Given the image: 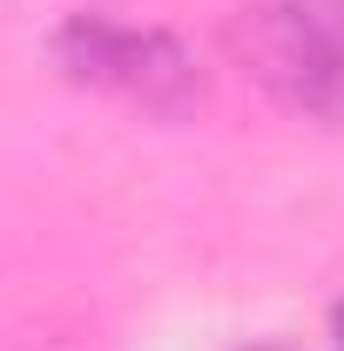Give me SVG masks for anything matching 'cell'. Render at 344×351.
I'll return each mask as SVG.
<instances>
[{
    "label": "cell",
    "instance_id": "7a4b0ae2",
    "mask_svg": "<svg viewBox=\"0 0 344 351\" xmlns=\"http://www.w3.org/2000/svg\"><path fill=\"white\" fill-rule=\"evenodd\" d=\"M54 61L75 88H95V95H115L156 122H182L196 115L203 101V75L189 61V47L162 34V27H135V21H115V14H68L61 34H54Z\"/></svg>",
    "mask_w": 344,
    "mask_h": 351
},
{
    "label": "cell",
    "instance_id": "3957f363",
    "mask_svg": "<svg viewBox=\"0 0 344 351\" xmlns=\"http://www.w3.org/2000/svg\"><path fill=\"white\" fill-rule=\"evenodd\" d=\"M331 331H338V351H344V304L331 311Z\"/></svg>",
    "mask_w": 344,
    "mask_h": 351
},
{
    "label": "cell",
    "instance_id": "6da1fadb",
    "mask_svg": "<svg viewBox=\"0 0 344 351\" xmlns=\"http://www.w3.org/2000/svg\"><path fill=\"white\" fill-rule=\"evenodd\" d=\"M230 41L291 115L344 129V0H257Z\"/></svg>",
    "mask_w": 344,
    "mask_h": 351
},
{
    "label": "cell",
    "instance_id": "277c9868",
    "mask_svg": "<svg viewBox=\"0 0 344 351\" xmlns=\"http://www.w3.org/2000/svg\"><path fill=\"white\" fill-rule=\"evenodd\" d=\"M243 351H284V345H243Z\"/></svg>",
    "mask_w": 344,
    "mask_h": 351
}]
</instances>
